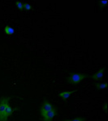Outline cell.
I'll list each match as a JSON object with an SVG mask.
<instances>
[{
	"instance_id": "obj_1",
	"label": "cell",
	"mask_w": 108,
	"mask_h": 121,
	"mask_svg": "<svg viewBox=\"0 0 108 121\" xmlns=\"http://www.w3.org/2000/svg\"><path fill=\"white\" fill-rule=\"evenodd\" d=\"M10 101L9 97H2L0 99V121H7L8 116L6 113V109Z\"/></svg>"
},
{
	"instance_id": "obj_2",
	"label": "cell",
	"mask_w": 108,
	"mask_h": 121,
	"mask_svg": "<svg viewBox=\"0 0 108 121\" xmlns=\"http://www.w3.org/2000/svg\"><path fill=\"white\" fill-rule=\"evenodd\" d=\"M87 77L88 75H86L85 73H73L68 78V82L72 85H75V84L80 83Z\"/></svg>"
},
{
	"instance_id": "obj_3",
	"label": "cell",
	"mask_w": 108,
	"mask_h": 121,
	"mask_svg": "<svg viewBox=\"0 0 108 121\" xmlns=\"http://www.w3.org/2000/svg\"><path fill=\"white\" fill-rule=\"evenodd\" d=\"M54 106L50 103L49 101H44V102L42 103V106H41V108H40V113H41V116H43V115H45L46 112H50V110H52V109H54Z\"/></svg>"
},
{
	"instance_id": "obj_4",
	"label": "cell",
	"mask_w": 108,
	"mask_h": 121,
	"mask_svg": "<svg viewBox=\"0 0 108 121\" xmlns=\"http://www.w3.org/2000/svg\"><path fill=\"white\" fill-rule=\"evenodd\" d=\"M56 116V109L54 108L52 110H50V112H46L45 115H43L42 116L44 121H51L52 119Z\"/></svg>"
},
{
	"instance_id": "obj_5",
	"label": "cell",
	"mask_w": 108,
	"mask_h": 121,
	"mask_svg": "<svg viewBox=\"0 0 108 121\" xmlns=\"http://www.w3.org/2000/svg\"><path fill=\"white\" fill-rule=\"evenodd\" d=\"M104 70H105V69H104V68H103V69H99L97 73H95V74H93V75H92V76H91V78L95 79V80L101 79L103 77Z\"/></svg>"
},
{
	"instance_id": "obj_6",
	"label": "cell",
	"mask_w": 108,
	"mask_h": 121,
	"mask_svg": "<svg viewBox=\"0 0 108 121\" xmlns=\"http://www.w3.org/2000/svg\"><path fill=\"white\" fill-rule=\"evenodd\" d=\"M74 92H75V91H64V92L59 94V97L62 98L63 99H64V100H66V99H68L69 98Z\"/></svg>"
},
{
	"instance_id": "obj_7",
	"label": "cell",
	"mask_w": 108,
	"mask_h": 121,
	"mask_svg": "<svg viewBox=\"0 0 108 121\" xmlns=\"http://www.w3.org/2000/svg\"><path fill=\"white\" fill-rule=\"evenodd\" d=\"M4 32L6 34H7V35H12L13 33H14V29L10 26H6L4 28Z\"/></svg>"
},
{
	"instance_id": "obj_8",
	"label": "cell",
	"mask_w": 108,
	"mask_h": 121,
	"mask_svg": "<svg viewBox=\"0 0 108 121\" xmlns=\"http://www.w3.org/2000/svg\"><path fill=\"white\" fill-rule=\"evenodd\" d=\"M12 112H13V108L8 104V105H7V109H6V113H7V116L9 117L10 116H11V115H12Z\"/></svg>"
},
{
	"instance_id": "obj_9",
	"label": "cell",
	"mask_w": 108,
	"mask_h": 121,
	"mask_svg": "<svg viewBox=\"0 0 108 121\" xmlns=\"http://www.w3.org/2000/svg\"><path fill=\"white\" fill-rule=\"evenodd\" d=\"M15 5H16L17 8L19 10H23L24 9V3H22L21 2H16L15 3Z\"/></svg>"
},
{
	"instance_id": "obj_10",
	"label": "cell",
	"mask_w": 108,
	"mask_h": 121,
	"mask_svg": "<svg viewBox=\"0 0 108 121\" xmlns=\"http://www.w3.org/2000/svg\"><path fill=\"white\" fill-rule=\"evenodd\" d=\"M107 83H100V84H98V85L97 86L98 88V89H102V90L106 89V88H107Z\"/></svg>"
},
{
	"instance_id": "obj_11",
	"label": "cell",
	"mask_w": 108,
	"mask_h": 121,
	"mask_svg": "<svg viewBox=\"0 0 108 121\" xmlns=\"http://www.w3.org/2000/svg\"><path fill=\"white\" fill-rule=\"evenodd\" d=\"M24 9L29 11V10L32 9V7H31V5L29 3H24Z\"/></svg>"
},
{
	"instance_id": "obj_12",
	"label": "cell",
	"mask_w": 108,
	"mask_h": 121,
	"mask_svg": "<svg viewBox=\"0 0 108 121\" xmlns=\"http://www.w3.org/2000/svg\"><path fill=\"white\" fill-rule=\"evenodd\" d=\"M64 121H85V118H84V117H78V118H76L72 120H64Z\"/></svg>"
},
{
	"instance_id": "obj_13",
	"label": "cell",
	"mask_w": 108,
	"mask_h": 121,
	"mask_svg": "<svg viewBox=\"0 0 108 121\" xmlns=\"http://www.w3.org/2000/svg\"><path fill=\"white\" fill-rule=\"evenodd\" d=\"M98 3H99V4H100V5L103 6V7L107 4V0H106V1H99Z\"/></svg>"
},
{
	"instance_id": "obj_14",
	"label": "cell",
	"mask_w": 108,
	"mask_h": 121,
	"mask_svg": "<svg viewBox=\"0 0 108 121\" xmlns=\"http://www.w3.org/2000/svg\"><path fill=\"white\" fill-rule=\"evenodd\" d=\"M104 108H105V110H107V104H105V106H104Z\"/></svg>"
}]
</instances>
